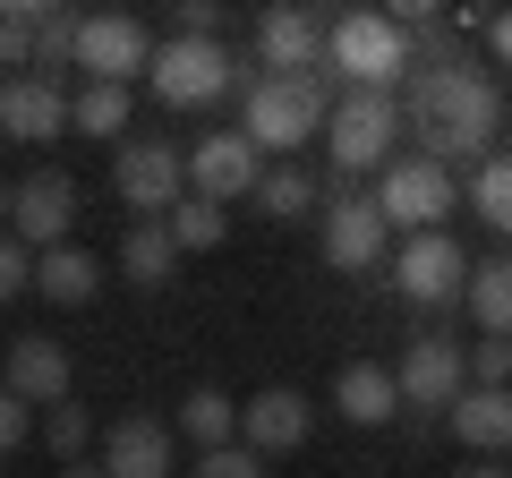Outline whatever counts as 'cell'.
Here are the masks:
<instances>
[{
	"instance_id": "cell-10",
	"label": "cell",
	"mask_w": 512,
	"mask_h": 478,
	"mask_svg": "<svg viewBox=\"0 0 512 478\" xmlns=\"http://www.w3.org/2000/svg\"><path fill=\"white\" fill-rule=\"evenodd\" d=\"M393 393H402V410H419V419H444V410L470 393V359H461L453 333H419V342L402 350V368H393Z\"/></svg>"
},
{
	"instance_id": "cell-5",
	"label": "cell",
	"mask_w": 512,
	"mask_h": 478,
	"mask_svg": "<svg viewBox=\"0 0 512 478\" xmlns=\"http://www.w3.org/2000/svg\"><path fill=\"white\" fill-rule=\"evenodd\" d=\"M453 205H461V180L453 171H436L427 154H393V163L376 171V214H384V231H444L453 222Z\"/></svg>"
},
{
	"instance_id": "cell-7",
	"label": "cell",
	"mask_w": 512,
	"mask_h": 478,
	"mask_svg": "<svg viewBox=\"0 0 512 478\" xmlns=\"http://www.w3.org/2000/svg\"><path fill=\"white\" fill-rule=\"evenodd\" d=\"M111 197L137 222H163L188 197V154L163 146V137H120V154H111Z\"/></svg>"
},
{
	"instance_id": "cell-18",
	"label": "cell",
	"mask_w": 512,
	"mask_h": 478,
	"mask_svg": "<svg viewBox=\"0 0 512 478\" xmlns=\"http://www.w3.org/2000/svg\"><path fill=\"white\" fill-rule=\"evenodd\" d=\"M325 18L333 9H265L256 18V60H265V77H299L325 60Z\"/></svg>"
},
{
	"instance_id": "cell-23",
	"label": "cell",
	"mask_w": 512,
	"mask_h": 478,
	"mask_svg": "<svg viewBox=\"0 0 512 478\" xmlns=\"http://www.w3.org/2000/svg\"><path fill=\"white\" fill-rule=\"evenodd\" d=\"M461 205L487 222V239H504V248H512V154H504V146H495L487 163L461 180Z\"/></svg>"
},
{
	"instance_id": "cell-31",
	"label": "cell",
	"mask_w": 512,
	"mask_h": 478,
	"mask_svg": "<svg viewBox=\"0 0 512 478\" xmlns=\"http://www.w3.org/2000/svg\"><path fill=\"white\" fill-rule=\"evenodd\" d=\"M461 359H470V385H512V342H495V333H478L470 350H461Z\"/></svg>"
},
{
	"instance_id": "cell-6",
	"label": "cell",
	"mask_w": 512,
	"mask_h": 478,
	"mask_svg": "<svg viewBox=\"0 0 512 478\" xmlns=\"http://www.w3.org/2000/svg\"><path fill=\"white\" fill-rule=\"evenodd\" d=\"M146 60H154L146 18H128V9H86L77 18V52H69L77 86H137Z\"/></svg>"
},
{
	"instance_id": "cell-19",
	"label": "cell",
	"mask_w": 512,
	"mask_h": 478,
	"mask_svg": "<svg viewBox=\"0 0 512 478\" xmlns=\"http://www.w3.org/2000/svg\"><path fill=\"white\" fill-rule=\"evenodd\" d=\"M444 427H453L478 461H504V453H512V385H495V393L470 385L453 410H444Z\"/></svg>"
},
{
	"instance_id": "cell-37",
	"label": "cell",
	"mask_w": 512,
	"mask_h": 478,
	"mask_svg": "<svg viewBox=\"0 0 512 478\" xmlns=\"http://www.w3.org/2000/svg\"><path fill=\"white\" fill-rule=\"evenodd\" d=\"M453 478H512V470H495V461H470V470H453Z\"/></svg>"
},
{
	"instance_id": "cell-17",
	"label": "cell",
	"mask_w": 512,
	"mask_h": 478,
	"mask_svg": "<svg viewBox=\"0 0 512 478\" xmlns=\"http://www.w3.org/2000/svg\"><path fill=\"white\" fill-rule=\"evenodd\" d=\"M103 478H180V461H171V427L154 419V410H128V419H111L103 436Z\"/></svg>"
},
{
	"instance_id": "cell-22",
	"label": "cell",
	"mask_w": 512,
	"mask_h": 478,
	"mask_svg": "<svg viewBox=\"0 0 512 478\" xmlns=\"http://www.w3.org/2000/svg\"><path fill=\"white\" fill-rule=\"evenodd\" d=\"M461 308L478 316V333L512 342V248H504V257H487V265L470 257V282H461Z\"/></svg>"
},
{
	"instance_id": "cell-1",
	"label": "cell",
	"mask_w": 512,
	"mask_h": 478,
	"mask_svg": "<svg viewBox=\"0 0 512 478\" xmlns=\"http://www.w3.org/2000/svg\"><path fill=\"white\" fill-rule=\"evenodd\" d=\"M402 129L419 137V154L453 180H470L478 163L495 154V129H504V86L478 52H444L427 43L402 77Z\"/></svg>"
},
{
	"instance_id": "cell-38",
	"label": "cell",
	"mask_w": 512,
	"mask_h": 478,
	"mask_svg": "<svg viewBox=\"0 0 512 478\" xmlns=\"http://www.w3.org/2000/svg\"><path fill=\"white\" fill-rule=\"evenodd\" d=\"M0 231H9V180H0Z\"/></svg>"
},
{
	"instance_id": "cell-36",
	"label": "cell",
	"mask_w": 512,
	"mask_h": 478,
	"mask_svg": "<svg viewBox=\"0 0 512 478\" xmlns=\"http://www.w3.org/2000/svg\"><path fill=\"white\" fill-rule=\"evenodd\" d=\"M60 478H103V461H94V453L86 461H60Z\"/></svg>"
},
{
	"instance_id": "cell-30",
	"label": "cell",
	"mask_w": 512,
	"mask_h": 478,
	"mask_svg": "<svg viewBox=\"0 0 512 478\" xmlns=\"http://www.w3.org/2000/svg\"><path fill=\"white\" fill-rule=\"evenodd\" d=\"M43 444H52L60 461H86V444H94L86 402H52V410H43Z\"/></svg>"
},
{
	"instance_id": "cell-9",
	"label": "cell",
	"mask_w": 512,
	"mask_h": 478,
	"mask_svg": "<svg viewBox=\"0 0 512 478\" xmlns=\"http://www.w3.org/2000/svg\"><path fill=\"white\" fill-rule=\"evenodd\" d=\"M384 274H393V291L410 299V308H453L461 282H470V248H461L453 231H410L393 257H384Z\"/></svg>"
},
{
	"instance_id": "cell-35",
	"label": "cell",
	"mask_w": 512,
	"mask_h": 478,
	"mask_svg": "<svg viewBox=\"0 0 512 478\" xmlns=\"http://www.w3.org/2000/svg\"><path fill=\"white\" fill-rule=\"evenodd\" d=\"M18 444H26V402L0 385V453H18Z\"/></svg>"
},
{
	"instance_id": "cell-8",
	"label": "cell",
	"mask_w": 512,
	"mask_h": 478,
	"mask_svg": "<svg viewBox=\"0 0 512 478\" xmlns=\"http://www.w3.org/2000/svg\"><path fill=\"white\" fill-rule=\"evenodd\" d=\"M316 239H325V265H342V274H384V257H393L376 197H359L350 180H333V197L316 205Z\"/></svg>"
},
{
	"instance_id": "cell-21",
	"label": "cell",
	"mask_w": 512,
	"mask_h": 478,
	"mask_svg": "<svg viewBox=\"0 0 512 478\" xmlns=\"http://www.w3.org/2000/svg\"><path fill=\"white\" fill-rule=\"evenodd\" d=\"M26 291H43L52 308H86V299L103 291V265H94L77 239H60V248H43V257H35V282H26Z\"/></svg>"
},
{
	"instance_id": "cell-13",
	"label": "cell",
	"mask_w": 512,
	"mask_h": 478,
	"mask_svg": "<svg viewBox=\"0 0 512 478\" xmlns=\"http://www.w3.org/2000/svg\"><path fill=\"white\" fill-rule=\"evenodd\" d=\"M308 427H316V402H308L299 385H265V393H248V402H239V444H248L256 461L299 453V444H308Z\"/></svg>"
},
{
	"instance_id": "cell-4",
	"label": "cell",
	"mask_w": 512,
	"mask_h": 478,
	"mask_svg": "<svg viewBox=\"0 0 512 478\" xmlns=\"http://www.w3.org/2000/svg\"><path fill=\"white\" fill-rule=\"evenodd\" d=\"M146 86H154V103H171V111H205V103H222V94L239 86V60L222 52V35H214V43L171 35V43H154Z\"/></svg>"
},
{
	"instance_id": "cell-25",
	"label": "cell",
	"mask_w": 512,
	"mask_h": 478,
	"mask_svg": "<svg viewBox=\"0 0 512 478\" xmlns=\"http://www.w3.org/2000/svg\"><path fill=\"white\" fill-rule=\"evenodd\" d=\"M120 274L137 282V291H163V282L180 274V248H171L163 222H128V239H120Z\"/></svg>"
},
{
	"instance_id": "cell-12",
	"label": "cell",
	"mask_w": 512,
	"mask_h": 478,
	"mask_svg": "<svg viewBox=\"0 0 512 478\" xmlns=\"http://www.w3.org/2000/svg\"><path fill=\"white\" fill-rule=\"evenodd\" d=\"M77 231V180L69 171H26L18 188H9V239H18L26 257H43V248H60V239Z\"/></svg>"
},
{
	"instance_id": "cell-11",
	"label": "cell",
	"mask_w": 512,
	"mask_h": 478,
	"mask_svg": "<svg viewBox=\"0 0 512 478\" xmlns=\"http://www.w3.org/2000/svg\"><path fill=\"white\" fill-rule=\"evenodd\" d=\"M316 129H325V120H316L282 77H239V137H248L256 154H282V163H291Z\"/></svg>"
},
{
	"instance_id": "cell-24",
	"label": "cell",
	"mask_w": 512,
	"mask_h": 478,
	"mask_svg": "<svg viewBox=\"0 0 512 478\" xmlns=\"http://www.w3.org/2000/svg\"><path fill=\"white\" fill-rule=\"evenodd\" d=\"M180 436L197 444V453H222V444H239V402H231L222 385L180 393Z\"/></svg>"
},
{
	"instance_id": "cell-27",
	"label": "cell",
	"mask_w": 512,
	"mask_h": 478,
	"mask_svg": "<svg viewBox=\"0 0 512 478\" xmlns=\"http://www.w3.org/2000/svg\"><path fill=\"white\" fill-rule=\"evenodd\" d=\"M163 231H171V248H180V257H205V248H222V239H231V214H222V205H205V197H180L163 214Z\"/></svg>"
},
{
	"instance_id": "cell-33",
	"label": "cell",
	"mask_w": 512,
	"mask_h": 478,
	"mask_svg": "<svg viewBox=\"0 0 512 478\" xmlns=\"http://www.w3.org/2000/svg\"><path fill=\"white\" fill-rule=\"evenodd\" d=\"M26 282H35V257H26L18 239L0 231V308H9V299H18V291H26Z\"/></svg>"
},
{
	"instance_id": "cell-26",
	"label": "cell",
	"mask_w": 512,
	"mask_h": 478,
	"mask_svg": "<svg viewBox=\"0 0 512 478\" xmlns=\"http://www.w3.org/2000/svg\"><path fill=\"white\" fill-rule=\"evenodd\" d=\"M248 197H256V214H274V222H299V214H316V205H325V188H316L299 163H265Z\"/></svg>"
},
{
	"instance_id": "cell-14",
	"label": "cell",
	"mask_w": 512,
	"mask_h": 478,
	"mask_svg": "<svg viewBox=\"0 0 512 478\" xmlns=\"http://www.w3.org/2000/svg\"><path fill=\"white\" fill-rule=\"evenodd\" d=\"M256 171H265V154H256L239 129H214V137L188 146V197L231 205V197H248V188H256Z\"/></svg>"
},
{
	"instance_id": "cell-16",
	"label": "cell",
	"mask_w": 512,
	"mask_h": 478,
	"mask_svg": "<svg viewBox=\"0 0 512 478\" xmlns=\"http://www.w3.org/2000/svg\"><path fill=\"white\" fill-rule=\"evenodd\" d=\"M0 385L18 393L26 410H52V402H77V359L69 350L52 342V333H18V342H9V376H0Z\"/></svg>"
},
{
	"instance_id": "cell-15",
	"label": "cell",
	"mask_w": 512,
	"mask_h": 478,
	"mask_svg": "<svg viewBox=\"0 0 512 478\" xmlns=\"http://www.w3.org/2000/svg\"><path fill=\"white\" fill-rule=\"evenodd\" d=\"M0 137H18V146L69 137V86L60 77H0Z\"/></svg>"
},
{
	"instance_id": "cell-32",
	"label": "cell",
	"mask_w": 512,
	"mask_h": 478,
	"mask_svg": "<svg viewBox=\"0 0 512 478\" xmlns=\"http://www.w3.org/2000/svg\"><path fill=\"white\" fill-rule=\"evenodd\" d=\"M188 478H265V461H256L248 444H222V453H197V461H188Z\"/></svg>"
},
{
	"instance_id": "cell-34",
	"label": "cell",
	"mask_w": 512,
	"mask_h": 478,
	"mask_svg": "<svg viewBox=\"0 0 512 478\" xmlns=\"http://www.w3.org/2000/svg\"><path fill=\"white\" fill-rule=\"evenodd\" d=\"M478 26H487V52H478V60L512 69V9H495V18H478Z\"/></svg>"
},
{
	"instance_id": "cell-20",
	"label": "cell",
	"mask_w": 512,
	"mask_h": 478,
	"mask_svg": "<svg viewBox=\"0 0 512 478\" xmlns=\"http://www.w3.org/2000/svg\"><path fill=\"white\" fill-rule=\"evenodd\" d=\"M333 410H342L350 427H393V419H402L393 368H376V359H350V368L333 376Z\"/></svg>"
},
{
	"instance_id": "cell-29",
	"label": "cell",
	"mask_w": 512,
	"mask_h": 478,
	"mask_svg": "<svg viewBox=\"0 0 512 478\" xmlns=\"http://www.w3.org/2000/svg\"><path fill=\"white\" fill-rule=\"evenodd\" d=\"M35 18L43 0H0V69L9 77H35Z\"/></svg>"
},
{
	"instance_id": "cell-28",
	"label": "cell",
	"mask_w": 512,
	"mask_h": 478,
	"mask_svg": "<svg viewBox=\"0 0 512 478\" xmlns=\"http://www.w3.org/2000/svg\"><path fill=\"white\" fill-rule=\"evenodd\" d=\"M69 129L77 137H120L128 129V86H77L69 94Z\"/></svg>"
},
{
	"instance_id": "cell-2",
	"label": "cell",
	"mask_w": 512,
	"mask_h": 478,
	"mask_svg": "<svg viewBox=\"0 0 512 478\" xmlns=\"http://www.w3.org/2000/svg\"><path fill=\"white\" fill-rule=\"evenodd\" d=\"M410 60L419 52L384 9H333L325 18V69L342 77V94H402Z\"/></svg>"
},
{
	"instance_id": "cell-3",
	"label": "cell",
	"mask_w": 512,
	"mask_h": 478,
	"mask_svg": "<svg viewBox=\"0 0 512 478\" xmlns=\"http://www.w3.org/2000/svg\"><path fill=\"white\" fill-rule=\"evenodd\" d=\"M316 137H325V154H333V180L359 188L367 171H384L402 154V94H342Z\"/></svg>"
}]
</instances>
